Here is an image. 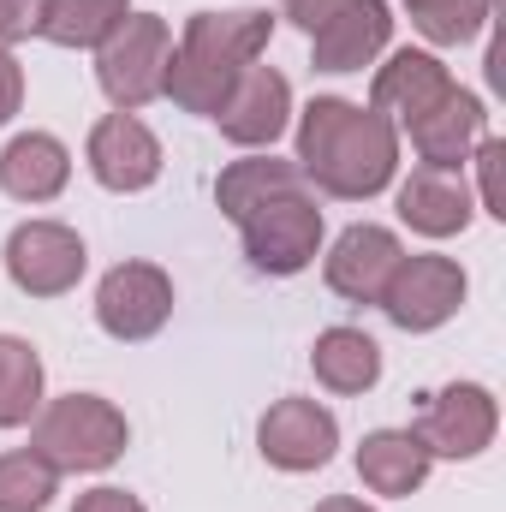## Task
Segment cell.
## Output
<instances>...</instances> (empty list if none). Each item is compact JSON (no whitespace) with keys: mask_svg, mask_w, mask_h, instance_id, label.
<instances>
[{"mask_svg":"<svg viewBox=\"0 0 506 512\" xmlns=\"http://www.w3.org/2000/svg\"><path fill=\"white\" fill-rule=\"evenodd\" d=\"M399 167V131L376 108H352L340 96H316L298 120V173H310L328 197H376Z\"/></svg>","mask_w":506,"mask_h":512,"instance_id":"1","label":"cell"},{"mask_svg":"<svg viewBox=\"0 0 506 512\" xmlns=\"http://www.w3.org/2000/svg\"><path fill=\"white\" fill-rule=\"evenodd\" d=\"M167 60H173V30H167V18L131 12L126 24L102 42V54H96V78H102L108 102H114L120 114H131V108H143V102L161 96V84H167Z\"/></svg>","mask_w":506,"mask_h":512,"instance_id":"4","label":"cell"},{"mask_svg":"<svg viewBox=\"0 0 506 512\" xmlns=\"http://www.w3.org/2000/svg\"><path fill=\"white\" fill-rule=\"evenodd\" d=\"M42 6L48 0H0V42L42 36Z\"/></svg>","mask_w":506,"mask_h":512,"instance_id":"27","label":"cell"},{"mask_svg":"<svg viewBox=\"0 0 506 512\" xmlns=\"http://www.w3.org/2000/svg\"><path fill=\"white\" fill-rule=\"evenodd\" d=\"M36 405H42V358L24 340L0 334V429L30 423Z\"/></svg>","mask_w":506,"mask_h":512,"instance_id":"23","label":"cell"},{"mask_svg":"<svg viewBox=\"0 0 506 512\" xmlns=\"http://www.w3.org/2000/svg\"><path fill=\"white\" fill-rule=\"evenodd\" d=\"M501 161H506V143L501 137H483L477 143V173H483V209L506 221V197H501Z\"/></svg>","mask_w":506,"mask_h":512,"instance_id":"26","label":"cell"},{"mask_svg":"<svg viewBox=\"0 0 506 512\" xmlns=\"http://www.w3.org/2000/svg\"><path fill=\"white\" fill-rule=\"evenodd\" d=\"M66 179H72V155L48 131H24L0 149V191L18 203H48L66 191Z\"/></svg>","mask_w":506,"mask_h":512,"instance_id":"16","label":"cell"},{"mask_svg":"<svg viewBox=\"0 0 506 512\" xmlns=\"http://www.w3.org/2000/svg\"><path fill=\"white\" fill-rule=\"evenodd\" d=\"M239 227H245V251L262 274H298V268H310V256L322 245V209L304 191L256 203Z\"/></svg>","mask_w":506,"mask_h":512,"instance_id":"5","label":"cell"},{"mask_svg":"<svg viewBox=\"0 0 506 512\" xmlns=\"http://www.w3.org/2000/svg\"><path fill=\"white\" fill-rule=\"evenodd\" d=\"M18 102H24V72H18V60L0 48V126L18 114Z\"/></svg>","mask_w":506,"mask_h":512,"instance_id":"29","label":"cell"},{"mask_svg":"<svg viewBox=\"0 0 506 512\" xmlns=\"http://www.w3.org/2000/svg\"><path fill=\"white\" fill-rule=\"evenodd\" d=\"M274 18L268 12H197L185 24L179 54L167 60V84L161 96H173L185 114H221V102L233 96L239 72L268 48Z\"/></svg>","mask_w":506,"mask_h":512,"instance_id":"2","label":"cell"},{"mask_svg":"<svg viewBox=\"0 0 506 512\" xmlns=\"http://www.w3.org/2000/svg\"><path fill=\"white\" fill-rule=\"evenodd\" d=\"M173 316V280L155 262H120L96 286V322L114 340H149Z\"/></svg>","mask_w":506,"mask_h":512,"instance_id":"9","label":"cell"},{"mask_svg":"<svg viewBox=\"0 0 506 512\" xmlns=\"http://www.w3.org/2000/svg\"><path fill=\"white\" fill-rule=\"evenodd\" d=\"M495 423H501V411H495L489 387L453 382L423 405V417H417L411 435L429 447V459H477L495 441Z\"/></svg>","mask_w":506,"mask_h":512,"instance_id":"7","label":"cell"},{"mask_svg":"<svg viewBox=\"0 0 506 512\" xmlns=\"http://www.w3.org/2000/svg\"><path fill=\"white\" fill-rule=\"evenodd\" d=\"M316 512H370L364 501H352V495H334V501H322Z\"/></svg>","mask_w":506,"mask_h":512,"instance_id":"31","label":"cell"},{"mask_svg":"<svg viewBox=\"0 0 506 512\" xmlns=\"http://www.w3.org/2000/svg\"><path fill=\"white\" fill-rule=\"evenodd\" d=\"M358 477H364L376 495H411V489H423V477H429V447H423L411 429H376V435H364V447H358Z\"/></svg>","mask_w":506,"mask_h":512,"instance_id":"18","label":"cell"},{"mask_svg":"<svg viewBox=\"0 0 506 512\" xmlns=\"http://www.w3.org/2000/svg\"><path fill=\"white\" fill-rule=\"evenodd\" d=\"M286 191H304L298 161H274V155H262V161H233V167L221 173L215 203H221V215H227V221H245L256 203L286 197Z\"/></svg>","mask_w":506,"mask_h":512,"instance_id":"21","label":"cell"},{"mask_svg":"<svg viewBox=\"0 0 506 512\" xmlns=\"http://www.w3.org/2000/svg\"><path fill=\"white\" fill-rule=\"evenodd\" d=\"M90 173L108 191H143L161 173V143L155 131L143 126L137 114H108L102 126L90 131Z\"/></svg>","mask_w":506,"mask_h":512,"instance_id":"11","label":"cell"},{"mask_svg":"<svg viewBox=\"0 0 506 512\" xmlns=\"http://www.w3.org/2000/svg\"><path fill=\"white\" fill-rule=\"evenodd\" d=\"M131 18V0H48L42 6V36L60 48H102Z\"/></svg>","mask_w":506,"mask_h":512,"instance_id":"22","label":"cell"},{"mask_svg":"<svg viewBox=\"0 0 506 512\" xmlns=\"http://www.w3.org/2000/svg\"><path fill=\"white\" fill-rule=\"evenodd\" d=\"M54 465L42 453H6L0 459V512H42L54 501Z\"/></svg>","mask_w":506,"mask_h":512,"instance_id":"24","label":"cell"},{"mask_svg":"<svg viewBox=\"0 0 506 512\" xmlns=\"http://www.w3.org/2000/svg\"><path fill=\"white\" fill-rule=\"evenodd\" d=\"M286 114H292V90H286V78L274 72V66H245L239 72V84H233V96L221 102V114H215V126L221 137H233V143H274L280 131H286Z\"/></svg>","mask_w":506,"mask_h":512,"instance_id":"12","label":"cell"},{"mask_svg":"<svg viewBox=\"0 0 506 512\" xmlns=\"http://www.w3.org/2000/svg\"><path fill=\"white\" fill-rule=\"evenodd\" d=\"M84 239L72 233V227H60V221H24L12 239H6V274H12V286L18 292H30V298H60V292H72L78 286V274H84Z\"/></svg>","mask_w":506,"mask_h":512,"instance_id":"8","label":"cell"},{"mask_svg":"<svg viewBox=\"0 0 506 512\" xmlns=\"http://www.w3.org/2000/svg\"><path fill=\"white\" fill-rule=\"evenodd\" d=\"M453 90H459V84L447 78V66H441L435 54L399 48V54L376 72V114H387V120H399V126L411 131L429 108H441Z\"/></svg>","mask_w":506,"mask_h":512,"instance_id":"14","label":"cell"},{"mask_svg":"<svg viewBox=\"0 0 506 512\" xmlns=\"http://www.w3.org/2000/svg\"><path fill=\"white\" fill-rule=\"evenodd\" d=\"M256 441L274 471H322L340 447V423L316 399H280V405H268Z\"/></svg>","mask_w":506,"mask_h":512,"instance_id":"10","label":"cell"},{"mask_svg":"<svg viewBox=\"0 0 506 512\" xmlns=\"http://www.w3.org/2000/svg\"><path fill=\"white\" fill-rule=\"evenodd\" d=\"M477 137H483V102L465 96V90H453L441 108H429V114L411 126V143H417L423 167H459Z\"/></svg>","mask_w":506,"mask_h":512,"instance_id":"19","label":"cell"},{"mask_svg":"<svg viewBox=\"0 0 506 512\" xmlns=\"http://www.w3.org/2000/svg\"><path fill=\"white\" fill-rule=\"evenodd\" d=\"M399 221L423 239H453L471 227V191L459 167H417L399 185Z\"/></svg>","mask_w":506,"mask_h":512,"instance_id":"15","label":"cell"},{"mask_svg":"<svg viewBox=\"0 0 506 512\" xmlns=\"http://www.w3.org/2000/svg\"><path fill=\"white\" fill-rule=\"evenodd\" d=\"M387 0H352L340 18H328L310 42H316V72H358L387 48Z\"/></svg>","mask_w":506,"mask_h":512,"instance_id":"17","label":"cell"},{"mask_svg":"<svg viewBox=\"0 0 506 512\" xmlns=\"http://www.w3.org/2000/svg\"><path fill=\"white\" fill-rule=\"evenodd\" d=\"M346 6H352V0H286V12H292V24H298L304 36H316V30H322L328 18H340Z\"/></svg>","mask_w":506,"mask_h":512,"instance_id":"28","label":"cell"},{"mask_svg":"<svg viewBox=\"0 0 506 512\" xmlns=\"http://www.w3.org/2000/svg\"><path fill=\"white\" fill-rule=\"evenodd\" d=\"M126 435H131L126 417H120L108 399H96V393H66V399H54V405L42 411L30 453H42L54 471H108V465L126 453Z\"/></svg>","mask_w":506,"mask_h":512,"instance_id":"3","label":"cell"},{"mask_svg":"<svg viewBox=\"0 0 506 512\" xmlns=\"http://www.w3.org/2000/svg\"><path fill=\"white\" fill-rule=\"evenodd\" d=\"M72 512H149V507L137 495H126V489H90V495H78Z\"/></svg>","mask_w":506,"mask_h":512,"instance_id":"30","label":"cell"},{"mask_svg":"<svg viewBox=\"0 0 506 512\" xmlns=\"http://www.w3.org/2000/svg\"><path fill=\"white\" fill-rule=\"evenodd\" d=\"M310 364H316V382L322 387H334V393H364V387H376V376H381V346L364 328H328V334L316 340Z\"/></svg>","mask_w":506,"mask_h":512,"instance_id":"20","label":"cell"},{"mask_svg":"<svg viewBox=\"0 0 506 512\" xmlns=\"http://www.w3.org/2000/svg\"><path fill=\"white\" fill-rule=\"evenodd\" d=\"M405 6L429 42H471L489 18V0H405Z\"/></svg>","mask_w":506,"mask_h":512,"instance_id":"25","label":"cell"},{"mask_svg":"<svg viewBox=\"0 0 506 512\" xmlns=\"http://www.w3.org/2000/svg\"><path fill=\"white\" fill-rule=\"evenodd\" d=\"M459 304H465V268L453 256H399V268H393V280L381 292V310L405 334L441 328Z\"/></svg>","mask_w":506,"mask_h":512,"instance_id":"6","label":"cell"},{"mask_svg":"<svg viewBox=\"0 0 506 512\" xmlns=\"http://www.w3.org/2000/svg\"><path fill=\"white\" fill-rule=\"evenodd\" d=\"M399 239L387 227H346L328 251V286L352 304H381L393 268H399Z\"/></svg>","mask_w":506,"mask_h":512,"instance_id":"13","label":"cell"}]
</instances>
